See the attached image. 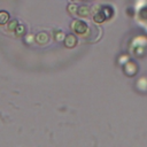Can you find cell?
<instances>
[{
    "label": "cell",
    "instance_id": "obj_7",
    "mask_svg": "<svg viewBox=\"0 0 147 147\" xmlns=\"http://www.w3.org/2000/svg\"><path fill=\"white\" fill-rule=\"evenodd\" d=\"M77 9H78V7H77L76 5L70 3V5L68 6V10H69V13H71V14H77Z\"/></svg>",
    "mask_w": 147,
    "mask_h": 147
},
{
    "label": "cell",
    "instance_id": "obj_1",
    "mask_svg": "<svg viewBox=\"0 0 147 147\" xmlns=\"http://www.w3.org/2000/svg\"><path fill=\"white\" fill-rule=\"evenodd\" d=\"M71 29L77 33V34H85L88 31V26L87 24L82 21V20H75L71 23Z\"/></svg>",
    "mask_w": 147,
    "mask_h": 147
},
{
    "label": "cell",
    "instance_id": "obj_2",
    "mask_svg": "<svg viewBox=\"0 0 147 147\" xmlns=\"http://www.w3.org/2000/svg\"><path fill=\"white\" fill-rule=\"evenodd\" d=\"M92 13H93V21L98 24L107 21V17H106V14L102 9L101 6L98 5V9H92Z\"/></svg>",
    "mask_w": 147,
    "mask_h": 147
},
{
    "label": "cell",
    "instance_id": "obj_10",
    "mask_svg": "<svg viewBox=\"0 0 147 147\" xmlns=\"http://www.w3.org/2000/svg\"><path fill=\"white\" fill-rule=\"evenodd\" d=\"M71 1H74V2H77V1H80V0H71Z\"/></svg>",
    "mask_w": 147,
    "mask_h": 147
},
{
    "label": "cell",
    "instance_id": "obj_9",
    "mask_svg": "<svg viewBox=\"0 0 147 147\" xmlns=\"http://www.w3.org/2000/svg\"><path fill=\"white\" fill-rule=\"evenodd\" d=\"M56 40H64V33L62 31H56Z\"/></svg>",
    "mask_w": 147,
    "mask_h": 147
},
{
    "label": "cell",
    "instance_id": "obj_3",
    "mask_svg": "<svg viewBox=\"0 0 147 147\" xmlns=\"http://www.w3.org/2000/svg\"><path fill=\"white\" fill-rule=\"evenodd\" d=\"M137 70H138V67L134 62L132 61H126L124 64H123V71L125 72V75L127 76H134L137 74Z\"/></svg>",
    "mask_w": 147,
    "mask_h": 147
},
{
    "label": "cell",
    "instance_id": "obj_6",
    "mask_svg": "<svg viewBox=\"0 0 147 147\" xmlns=\"http://www.w3.org/2000/svg\"><path fill=\"white\" fill-rule=\"evenodd\" d=\"M102 9H103V11H105V14H106L107 20H109V18L113 16V14H114L113 8H111L110 6H103V7H102Z\"/></svg>",
    "mask_w": 147,
    "mask_h": 147
},
{
    "label": "cell",
    "instance_id": "obj_8",
    "mask_svg": "<svg viewBox=\"0 0 147 147\" xmlns=\"http://www.w3.org/2000/svg\"><path fill=\"white\" fill-rule=\"evenodd\" d=\"M139 16H140L142 20H147V8H142V9L139 11Z\"/></svg>",
    "mask_w": 147,
    "mask_h": 147
},
{
    "label": "cell",
    "instance_id": "obj_4",
    "mask_svg": "<svg viewBox=\"0 0 147 147\" xmlns=\"http://www.w3.org/2000/svg\"><path fill=\"white\" fill-rule=\"evenodd\" d=\"M77 44V38L75 34H68L65 38H64V45L68 47V48H71V47H75Z\"/></svg>",
    "mask_w": 147,
    "mask_h": 147
},
{
    "label": "cell",
    "instance_id": "obj_5",
    "mask_svg": "<svg viewBox=\"0 0 147 147\" xmlns=\"http://www.w3.org/2000/svg\"><path fill=\"white\" fill-rule=\"evenodd\" d=\"M90 13H91V9H90V7L86 6V5L80 6V7H78V9H77V15H78L79 17H87V16L90 15Z\"/></svg>",
    "mask_w": 147,
    "mask_h": 147
}]
</instances>
